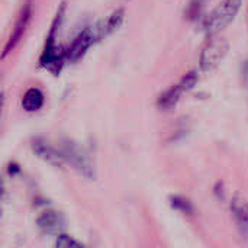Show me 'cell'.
<instances>
[{"label": "cell", "mask_w": 248, "mask_h": 248, "mask_svg": "<svg viewBox=\"0 0 248 248\" xmlns=\"http://www.w3.org/2000/svg\"><path fill=\"white\" fill-rule=\"evenodd\" d=\"M38 227L45 232H55L61 228V217L54 211H45L38 218Z\"/></svg>", "instance_id": "11"}, {"label": "cell", "mask_w": 248, "mask_h": 248, "mask_svg": "<svg viewBox=\"0 0 248 248\" xmlns=\"http://www.w3.org/2000/svg\"><path fill=\"white\" fill-rule=\"evenodd\" d=\"M55 248H84L81 244H78L74 238L68 235H58Z\"/></svg>", "instance_id": "13"}, {"label": "cell", "mask_w": 248, "mask_h": 248, "mask_svg": "<svg viewBox=\"0 0 248 248\" xmlns=\"http://www.w3.org/2000/svg\"><path fill=\"white\" fill-rule=\"evenodd\" d=\"M124 19H125V12L122 7L113 10L106 19L100 20L96 23V28H97V32H99V36L100 39L106 38L108 35H110L112 32H115L116 29H119V26L124 23Z\"/></svg>", "instance_id": "7"}, {"label": "cell", "mask_w": 248, "mask_h": 248, "mask_svg": "<svg viewBox=\"0 0 248 248\" xmlns=\"http://www.w3.org/2000/svg\"><path fill=\"white\" fill-rule=\"evenodd\" d=\"M243 0H222L208 16L205 22V32L211 36L228 28L238 16Z\"/></svg>", "instance_id": "2"}, {"label": "cell", "mask_w": 248, "mask_h": 248, "mask_svg": "<svg viewBox=\"0 0 248 248\" xmlns=\"http://www.w3.org/2000/svg\"><path fill=\"white\" fill-rule=\"evenodd\" d=\"M231 214L235 225L243 237H248V203L240 196H235L231 202Z\"/></svg>", "instance_id": "6"}, {"label": "cell", "mask_w": 248, "mask_h": 248, "mask_svg": "<svg viewBox=\"0 0 248 248\" xmlns=\"http://www.w3.org/2000/svg\"><path fill=\"white\" fill-rule=\"evenodd\" d=\"M198 78H199L198 71H196V70H190V71H187V73L180 78L179 84H180V87L183 89V92H189V90H192V89L196 86Z\"/></svg>", "instance_id": "12"}, {"label": "cell", "mask_w": 248, "mask_h": 248, "mask_svg": "<svg viewBox=\"0 0 248 248\" xmlns=\"http://www.w3.org/2000/svg\"><path fill=\"white\" fill-rule=\"evenodd\" d=\"M33 151L45 161L51 163V164H60L62 160V154H60L54 147H51L48 142H42V141H36L33 142Z\"/></svg>", "instance_id": "10"}, {"label": "cell", "mask_w": 248, "mask_h": 248, "mask_svg": "<svg viewBox=\"0 0 248 248\" xmlns=\"http://www.w3.org/2000/svg\"><path fill=\"white\" fill-rule=\"evenodd\" d=\"M44 100H45V97H44L42 90L38 87H31L25 92V94L22 97V106L28 112H36L42 108Z\"/></svg>", "instance_id": "8"}, {"label": "cell", "mask_w": 248, "mask_h": 248, "mask_svg": "<svg viewBox=\"0 0 248 248\" xmlns=\"http://www.w3.org/2000/svg\"><path fill=\"white\" fill-rule=\"evenodd\" d=\"M183 93H185V92H183V89L180 87L179 83L170 86L169 89H166V90L160 94V97H158V100H157L158 108H160V109H171L173 106H176V103L179 102V99H180V96H182Z\"/></svg>", "instance_id": "9"}, {"label": "cell", "mask_w": 248, "mask_h": 248, "mask_svg": "<svg viewBox=\"0 0 248 248\" xmlns=\"http://www.w3.org/2000/svg\"><path fill=\"white\" fill-rule=\"evenodd\" d=\"M100 41L99 32L96 25L94 26H87L81 29L76 38L70 42L68 46H65V60L70 64L78 62L87 52L89 49Z\"/></svg>", "instance_id": "3"}, {"label": "cell", "mask_w": 248, "mask_h": 248, "mask_svg": "<svg viewBox=\"0 0 248 248\" xmlns=\"http://www.w3.org/2000/svg\"><path fill=\"white\" fill-rule=\"evenodd\" d=\"M32 15H33L32 1L28 0V1L22 6L19 15H17V17H16L15 26H13V29H12V32H10V35H9V39L6 41V45H4V48H3L1 58H6V57L17 46V44L20 42V39H22L23 35L26 33V29H28V26H29V23H31Z\"/></svg>", "instance_id": "5"}, {"label": "cell", "mask_w": 248, "mask_h": 248, "mask_svg": "<svg viewBox=\"0 0 248 248\" xmlns=\"http://www.w3.org/2000/svg\"><path fill=\"white\" fill-rule=\"evenodd\" d=\"M64 15H65V3H61L57 9L52 23L48 29V33H46V38L44 42V48H42V52L39 57V67L48 70L54 76H58L62 70L64 62H67L65 46L60 45L57 41L58 31L64 20Z\"/></svg>", "instance_id": "1"}, {"label": "cell", "mask_w": 248, "mask_h": 248, "mask_svg": "<svg viewBox=\"0 0 248 248\" xmlns=\"http://www.w3.org/2000/svg\"><path fill=\"white\" fill-rule=\"evenodd\" d=\"M230 44L224 38H211L209 42L202 48L201 58H199V67L203 71L214 70L228 54Z\"/></svg>", "instance_id": "4"}]
</instances>
